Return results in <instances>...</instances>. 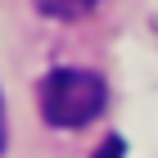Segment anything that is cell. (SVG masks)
I'll list each match as a JSON object with an SVG mask.
<instances>
[{"instance_id": "obj_4", "label": "cell", "mask_w": 158, "mask_h": 158, "mask_svg": "<svg viewBox=\"0 0 158 158\" xmlns=\"http://www.w3.org/2000/svg\"><path fill=\"white\" fill-rule=\"evenodd\" d=\"M0 149H5V104H0Z\"/></svg>"}, {"instance_id": "obj_3", "label": "cell", "mask_w": 158, "mask_h": 158, "mask_svg": "<svg viewBox=\"0 0 158 158\" xmlns=\"http://www.w3.org/2000/svg\"><path fill=\"white\" fill-rule=\"evenodd\" d=\"M95 158H127V145H122L118 135H109V140L95 149Z\"/></svg>"}, {"instance_id": "obj_2", "label": "cell", "mask_w": 158, "mask_h": 158, "mask_svg": "<svg viewBox=\"0 0 158 158\" xmlns=\"http://www.w3.org/2000/svg\"><path fill=\"white\" fill-rule=\"evenodd\" d=\"M99 0H36V9L45 14V18H81V14H90Z\"/></svg>"}, {"instance_id": "obj_1", "label": "cell", "mask_w": 158, "mask_h": 158, "mask_svg": "<svg viewBox=\"0 0 158 158\" xmlns=\"http://www.w3.org/2000/svg\"><path fill=\"white\" fill-rule=\"evenodd\" d=\"M109 104V90L95 73L86 68H54V73L41 81V118L50 127H63V131H77L86 122H95Z\"/></svg>"}]
</instances>
